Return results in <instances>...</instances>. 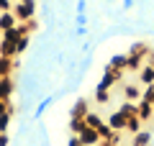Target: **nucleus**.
Returning a JSON list of instances; mask_svg holds the SVG:
<instances>
[{
    "instance_id": "7ed1b4c3",
    "label": "nucleus",
    "mask_w": 154,
    "mask_h": 146,
    "mask_svg": "<svg viewBox=\"0 0 154 146\" xmlns=\"http://www.w3.org/2000/svg\"><path fill=\"white\" fill-rule=\"evenodd\" d=\"M13 16L21 23L33 21V16H36V3H16V5H13Z\"/></svg>"
},
{
    "instance_id": "c9c22d12",
    "label": "nucleus",
    "mask_w": 154,
    "mask_h": 146,
    "mask_svg": "<svg viewBox=\"0 0 154 146\" xmlns=\"http://www.w3.org/2000/svg\"><path fill=\"white\" fill-rule=\"evenodd\" d=\"M108 3H113V0H108Z\"/></svg>"
},
{
    "instance_id": "c756f323",
    "label": "nucleus",
    "mask_w": 154,
    "mask_h": 146,
    "mask_svg": "<svg viewBox=\"0 0 154 146\" xmlns=\"http://www.w3.org/2000/svg\"><path fill=\"white\" fill-rule=\"evenodd\" d=\"M77 13H88V0H77Z\"/></svg>"
},
{
    "instance_id": "6e6552de",
    "label": "nucleus",
    "mask_w": 154,
    "mask_h": 146,
    "mask_svg": "<svg viewBox=\"0 0 154 146\" xmlns=\"http://www.w3.org/2000/svg\"><path fill=\"white\" fill-rule=\"evenodd\" d=\"M136 75H139V82H141L144 87H146V85H154V67H152V64H144Z\"/></svg>"
},
{
    "instance_id": "2eb2a0df",
    "label": "nucleus",
    "mask_w": 154,
    "mask_h": 146,
    "mask_svg": "<svg viewBox=\"0 0 154 146\" xmlns=\"http://www.w3.org/2000/svg\"><path fill=\"white\" fill-rule=\"evenodd\" d=\"M13 69H16V62H13V56H0V75H3V77H11Z\"/></svg>"
},
{
    "instance_id": "39448f33",
    "label": "nucleus",
    "mask_w": 154,
    "mask_h": 146,
    "mask_svg": "<svg viewBox=\"0 0 154 146\" xmlns=\"http://www.w3.org/2000/svg\"><path fill=\"white\" fill-rule=\"evenodd\" d=\"M105 123H108L113 131L123 133V131H126V123H128V118L121 113V110H116V113H110V115H108V120H105Z\"/></svg>"
},
{
    "instance_id": "f257e3e1",
    "label": "nucleus",
    "mask_w": 154,
    "mask_h": 146,
    "mask_svg": "<svg viewBox=\"0 0 154 146\" xmlns=\"http://www.w3.org/2000/svg\"><path fill=\"white\" fill-rule=\"evenodd\" d=\"M146 54H149V46L144 41H136V44H131V49H128V67H126V72H139L144 67V62H146Z\"/></svg>"
},
{
    "instance_id": "7c9ffc66",
    "label": "nucleus",
    "mask_w": 154,
    "mask_h": 146,
    "mask_svg": "<svg viewBox=\"0 0 154 146\" xmlns=\"http://www.w3.org/2000/svg\"><path fill=\"white\" fill-rule=\"evenodd\" d=\"M8 11H13V8H11V0H0V13H8Z\"/></svg>"
},
{
    "instance_id": "5701e85b",
    "label": "nucleus",
    "mask_w": 154,
    "mask_h": 146,
    "mask_svg": "<svg viewBox=\"0 0 154 146\" xmlns=\"http://www.w3.org/2000/svg\"><path fill=\"white\" fill-rule=\"evenodd\" d=\"M13 113H16V110H8L5 115H0V133H8V131H11V120H13Z\"/></svg>"
},
{
    "instance_id": "dca6fc26",
    "label": "nucleus",
    "mask_w": 154,
    "mask_h": 146,
    "mask_svg": "<svg viewBox=\"0 0 154 146\" xmlns=\"http://www.w3.org/2000/svg\"><path fill=\"white\" fill-rule=\"evenodd\" d=\"M118 110H121V113L126 115V118H134V115H139V103H131V100H123Z\"/></svg>"
},
{
    "instance_id": "58836bf2",
    "label": "nucleus",
    "mask_w": 154,
    "mask_h": 146,
    "mask_svg": "<svg viewBox=\"0 0 154 146\" xmlns=\"http://www.w3.org/2000/svg\"><path fill=\"white\" fill-rule=\"evenodd\" d=\"M100 146H103V144H100Z\"/></svg>"
},
{
    "instance_id": "4468645a",
    "label": "nucleus",
    "mask_w": 154,
    "mask_h": 146,
    "mask_svg": "<svg viewBox=\"0 0 154 146\" xmlns=\"http://www.w3.org/2000/svg\"><path fill=\"white\" fill-rule=\"evenodd\" d=\"M139 118H141V120H152L154 118V105L139 100Z\"/></svg>"
},
{
    "instance_id": "473e14b6",
    "label": "nucleus",
    "mask_w": 154,
    "mask_h": 146,
    "mask_svg": "<svg viewBox=\"0 0 154 146\" xmlns=\"http://www.w3.org/2000/svg\"><path fill=\"white\" fill-rule=\"evenodd\" d=\"M146 64L154 67V46H149V54H146Z\"/></svg>"
},
{
    "instance_id": "bb28decb",
    "label": "nucleus",
    "mask_w": 154,
    "mask_h": 146,
    "mask_svg": "<svg viewBox=\"0 0 154 146\" xmlns=\"http://www.w3.org/2000/svg\"><path fill=\"white\" fill-rule=\"evenodd\" d=\"M75 26H88V13H75Z\"/></svg>"
},
{
    "instance_id": "0eeeda50",
    "label": "nucleus",
    "mask_w": 154,
    "mask_h": 146,
    "mask_svg": "<svg viewBox=\"0 0 154 146\" xmlns=\"http://www.w3.org/2000/svg\"><path fill=\"white\" fill-rule=\"evenodd\" d=\"M123 100H131V103H139L141 100V87L139 85H123Z\"/></svg>"
},
{
    "instance_id": "20e7f679",
    "label": "nucleus",
    "mask_w": 154,
    "mask_h": 146,
    "mask_svg": "<svg viewBox=\"0 0 154 146\" xmlns=\"http://www.w3.org/2000/svg\"><path fill=\"white\" fill-rule=\"evenodd\" d=\"M80 141H82V146H100L103 141H100V133H98V128H90V126H85L82 131H80Z\"/></svg>"
},
{
    "instance_id": "cd10ccee",
    "label": "nucleus",
    "mask_w": 154,
    "mask_h": 146,
    "mask_svg": "<svg viewBox=\"0 0 154 146\" xmlns=\"http://www.w3.org/2000/svg\"><path fill=\"white\" fill-rule=\"evenodd\" d=\"M8 110H13V105H11V100H0V115H5Z\"/></svg>"
},
{
    "instance_id": "4be33fe9",
    "label": "nucleus",
    "mask_w": 154,
    "mask_h": 146,
    "mask_svg": "<svg viewBox=\"0 0 154 146\" xmlns=\"http://www.w3.org/2000/svg\"><path fill=\"white\" fill-rule=\"evenodd\" d=\"M103 123H105V120L100 118L98 113H88V115H85V126H90V128H100Z\"/></svg>"
},
{
    "instance_id": "ddd939ff",
    "label": "nucleus",
    "mask_w": 154,
    "mask_h": 146,
    "mask_svg": "<svg viewBox=\"0 0 154 146\" xmlns=\"http://www.w3.org/2000/svg\"><path fill=\"white\" fill-rule=\"evenodd\" d=\"M13 80L11 77H3L0 80V100H11V95H13Z\"/></svg>"
},
{
    "instance_id": "1a4fd4ad",
    "label": "nucleus",
    "mask_w": 154,
    "mask_h": 146,
    "mask_svg": "<svg viewBox=\"0 0 154 146\" xmlns=\"http://www.w3.org/2000/svg\"><path fill=\"white\" fill-rule=\"evenodd\" d=\"M26 26H13L11 31H3V38H5V41H11V44H18V38L21 36H26Z\"/></svg>"
},
{
    "instance_id": "a211bd4d",
    "label": "nucleus",
    "mask_w": 154,
    "mask_h": 146,
    "mask_svg": "<svg viewBox=\"0 0 154 146\" xmlns=\"http://www.w3.org/2000/svg\"><path fill=\"white\" fill-rule=\"evenodd\" d=\"M51 103H54V95H49V97H44V100H41V103H38V108H36V110H33V118H36V120H38V118H41V115H44V113H46V108H49V105H51Z\"/></svg>"
},
{
    "instance_id": "9b49d317",
    "label": "nucleus",
    "mask_w": 154,
    "mask_h": 146,
    "mask_svg": "<svg viewBox=\"0 0 154 146\" xmlns=\"http://www.w3.org/2000/svg\"><path fill=\"white\" fill-rule=\"evenodd\" d=\"M152 138H154L152 131H139V133L131 138V146H149V144H152Z\"/></svg>"
},
{
    "instance_id": "f8f14e48",
    "label": "nucleus",
    "mask_w": 154,
    "mask_h": 146,
    "mask_svg": "<svg viewBox=\"0 0 154 146\" xmlns=\"http://www.w3.org/2000/svg\"><path fill=\"white\" fill-rule=\"evenodd\" d=\"M13 26H18V18L13 16L11 11H8V13H0V31H11Z\"/></svg>"
},
{
    "instance_id": "f03ea898",
    "label": "nucleus",
    "mask_w": 154,
    "mask_h": 146,
    "mask_svg": "<svg viewBox=\"0 0 154 146\" xmlns=\"http://www.w3.org/2000/svg\"><path fill=\"white\" fill-rule=\"evenodd\" d=\"M126 75V72H118V69H113V67H108L105 64V69H103V77L98 80V90H113V85H118L121 82V77Z\"/></svg>"
},
{
    "instance_id": "c85d7f7f",
    "label": "nucleus",
    "mask_w": 154,
    "mask_h": 146,
    "mask_svg": "<svg viewBox=\"0 0 154 146\" xmlns=\"http://www.w3.org/2000/svg\"><path fill=\"white\" fill-rule=\"evenodd\" d=\"M67 146H82V141H80V136H77V133H72L69 138H67Z\"/></svg>"
},
{
    "instance_id": "423d86ee",
    "label": "nucleus",
    "mask_w": 154,
    "mask_h": 146,
    "mask_svg": "<svg viewBox=\"0 0 154 146\" xmlns=\"http://www.w3.org/2000/svg\"><path fill=\"white\" fill-rule=\"evenodd\" d=\"M88 113H90L88 100H85V97H77V100H75V105L69 108V118H85Z\"/></svg>"
},
{
    "instance_id": "aec40b11",
    "label": "nucleus",
    "mask_w": 154,
    "mask_h": 146,
    "mask_svg": "<svg viewBox=\"0 0 154 146\" xmlns=\"http://www.w3.org/2000/svg\"><path fill=\"white\" fill-rule=\"evenodd\" d=\"M28 46H31V33H26V36L18 38V44H16V56L23 54V51H28Z\"/></svg>"
},
{
    "instance_id": "6ab92c4d",
    "label": "nucleus",
    "mask_w": 154,
    "mask_h": 146,
    "mask_svg": "<svg viewBox=\"0 0 154 146\" xmlns=\"http://www.w3.org/2000/svg\"><path fill=\"white\" fill-rule=\"evenodd\" d=\"M0 56H16V44L0 38Z\"/></svg>"
},
{
    "instance_id": "412c9836",
    "label": "nucleus",
    "mask_w": 154,
    "mask_h": 146,
    "mask_svg": "<svg viewBox=\"0 0 154 146\" xmlns=\"http://www.w3.org/2000/svg\"><path fill=\"white\" fill-rule=\"evenodd\" d=\"M95 103L98 105H108L110 103V90H98V87H95Z\"/></svg>"
},
{
    "instance_id": "2f4dec72",
    "label": "nucleus",
    "mask_w": 154,
    "mask_h": 146,
    "mask_svg": "<svg viewBox=\"0 0 154 146\" xmlns=\"http://www.w3.org/2000/svg\"><path fill=\"white\" fill-rule=\"evenodd\" d=\"M0 146H11V136L8 133H0Z\"/></svg>"
},
{
    "instance_id": "72a5a7b5",
    "label": "nucleus",
    "mask_w": 154,
    "mask_h": 146,
    "mask_svg": "<svg viewBox=\"0 0 154 146\" xmlns=\"http://www.w3.org/2000/svg\"><path fill=\"white\" fill-rule=\"evenodd\" d=\"M121 5H123V11H131V8H134V0H121Z\"/></svg>"
},
{
    "instance_id": "e433bc0d",
    "label": "nucleus",
    "mask_w": 154,
    "mask_h": 146,
    "mask_svg": "<svg viewBox=\"0 0 154 146\" xmlns=\"http://www.w3.org/2000/svg\"><path fill=\"white\" fill-rule=\"evenodd\" d=\"M0 80H3V75H0Z\"/></svg>"
},
{
    "instance_id": "393cba45",
    "label": "nucleus",
    "mask_w": 154,
    "mask_h": 146,
    "mask_svg": "<svg viewBox=\"0 0 154 146\" xmlns=\"http://www.w3.org/2000/svg\"><path fill=\"white\" fill-rule=\"evenodd\" d=\"M141 100H144V103H152V105H154V85H146V87L141 90Z\"/></svg>"
},
{
    "instance_id": "9d476101",
    "label": "nucleus",
    "mask_w": 154,
    "mask_h": 146,
    "mask_svg": "<svg viewBox=\"0 0 154 146\" xmlns=\"http://www.w3.org/2000/svg\"><path fill=\"white\" fill-rule=\"evenodd\" d=\"M108 67H113V69H118V72H126L128 56H126V54H113V56L108 59Z\"/></svg>"
},
{
    "instance_id": "a878e982",
    "label": "nucleus",
    "mask_w": 154,
    "mask_h": 146,
    "mask_svg": "<svg viewBox=\"0 0 154 146\" xmlns=\"http://www.w3.org/2000/svg\"><path fill=\"white\" fill-rule=\"evenodd\" d=\"M85 33H88V26H75L72 28V36L75 38H85Z\"/></svg>"
},
{
    "instance_id": "4c0bfd02",
    "label": "nucleus",
    "mask_w": 154,
    "mask_h": 146,
    "mask_svg": "<svg viewBox=\"0 0 154 146\" xmlns=\"http://www.w3.org/2000/svg\"><path fill=\"white\" fill-rule=\"evenodd\" d=\"M0 33H3V31H0Z\"/></svg>"
},
{
    "instance_id": "f704fd0d",
    "label": "nucleus",
    "mask_w": 154,
    "mask_h": 146,
    "mask_svg": "<svg viewBox=\"0 0 154 146\" xmlns=\"http://www.w3.org/2000/svg\"><path fill=\"white\" fill-rule=\"evenodd\" d=\"M18 3H36V0H18Z\"/></svg>"
},
{
    "instance_id": "b1692460",
    "label": "nucleus",
    "mask_w": 154,
    "mask_h": 146,
    "mask_svg": "<svg viewBox=\"0 0 154 146\" xmlns=\"http://www.w3.org/2000/svg\"><path fill=\"white\" fill-rule=\"evenodd\" d=\"M85 128V118H69V131L72 133H80Z\"/></svg>"
},
{
    "instance_id": "f3484780",
    "label": "nucleus",
    "mask_w": 154,
    "mask_h": 146,
    "mask_svg": "<svg viewBox=\"0 0 154 146\" xmlns=\"http://www.w3.org/2000/svg\"><path fill=\"white\" fill-rule=\"evenodd\" d=\"M141 126H144V120L139 118V115H134V118H128V123H126V131H128V133H134V136H136L139 131H144Z\"/></svg>"
}]
</instances>
